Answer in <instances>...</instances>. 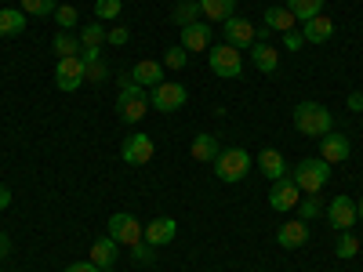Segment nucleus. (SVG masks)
I'll list each match as a JSON object with an SVG mask.
<instances>
[{
  "label": "nucleus",
  "mask_w": 363,
  "mask_h": 272,
  "mask_svg": "<svg viewBox=\"0 0 363 272\" xmlns=\"http://www.w3.org/2000/svg\"><path fill=\"white\" fill-rule=\"evenodd\" d=\"M294 128L306 135V138H323V135L335 131V116H330V109L320 106V102H298Z\"/></svg>",
  "instance_id": "nucleus-1"
},
{
  "label": "nucleus",
  "mask_w": 363,
  "mask_h": 272,
  "mask_svg": "<svg viewBox=\"0 0 363 272\" xmlns=\"http://www.w3.org/2000/svg\"><path fill=\"white\" fill-rule=\"evenodd\" d=\"M116 113L124 124H138V120L149 113V95L145 87L131 84V80H120V98H116Z\"/></svg>",
  "instance_id": "nucleus-2"
},
{
  "label": "nucleus",
  "mask_w": 363,
  "mask_h": 272,
  "mask_svg": "<svg viewBox=\"0 0 363 272\" xmlns=\"http://www.w3.org/2000/svg\"><path fill=\"white\" fill-rule=\"evenodd\" d=\"M294 186L301 189V193H309V196H316L327 181H330V164L323 160V157H313V160H301L298 167H294Z\"/></svg>",
  "instance_id": "nucleus-3"
},
{
  "label": "nucleus",
  "mask_w": 363,
  "mask_h": 272,
  "mask_svg": "<svg viewBox=\"0 0 363 272\" xmlns=\"http://www.w3.org/2000/svg\"><path fill=\"white\" fill-rule=\"evenodd\" d=\"M207 58H211V73L222 80H240V73H244V55L229 44H211Z\"/></svg>",
  "instance_id": "nucleus-4"
},
{
  "label": "nucleus",
  "mask_w": 363,
  "mask_h": 272,
  "mask_svg": "<svg viewBox=\"0 0 363 272\" xmlns=\"http://www.w3.org/2000/svg\"><path fill=\"white\" fill-rule=\"evenodd\" d=\"M247 171H251V157L244 153V149H222L218 160H215V174L222 181H229V186L233 181H244Z\"/></svg>",
  "instance_id": "nucleus-5"
},
{
  "label": "nucleus",
  "mask_w": 363,
  "mask_h": 272,
  "mask_svg": "<svg viewBox=\"0 0 363 272\" xmlns=\"http://www.w3.org/2000/svg\"><path fill=\"white\" fill-rule=\"evenodd\" d=\"M186 102H189V91L182 84H174V80H160L153 87V98H149V106H153L157 113H178Z\"/></svg>",
  "instance_id": "nucleus-6"
},
{
  "label": "nucleus",
  "mask_w": 363,
  "mask_h": 272,
  "mask_svg": "<svg viewBox=\"0 0 363 272\" xmlns=\"http://www.w3.org/2000/svg\"><path fill=\"white\" fill-rule=\"evenodd\" d=\"M106 229H109V236L116 239L120 247H135V244H142V239H145V225L135 215H113L106 222Z\"/></svg>",
  "instance_id": "nucleus-7"
},
{
  "label": "nucleus",
  "mask_w": 363,
  "mask_h": 272,
  "mask_svg": "<svg viewBox=\"0 0 363 272\" xmlns=\"http://www.w3.org/2000/svg\"><path fill=\"white\" fill-rule=\"evenodd\" d=\"M222 33H225V44H229V47H236V51H251V44L258 40L255 22H251V18H244V15L225 18V22H222Z\"/></svg>",
  "instance_id": "nucleus-8"
},
{
  "label": "nucleus",
  "mask_w": 363,
  "mask_h": 272,
  "mask_svg": "<svg viewBox=\"0 0 363 272\" xmlns=\"http://www.w3.org/2000/svg\"><path fill=\"white\" fill-rule=\"evenodd\" d=\"M84 76H87V62H84L80 55L58 58V66H55V87L58 91H77L80 84H87Z\"/></svg>",
  "instance_id": "nucleus-9"
},
{
  "label": "nucleus",
  "mask_w": 363,
  "mask_h": 272,
  "mask_svg": "<svg viewBox=\"0 0 363 272\" xmlns=\"http://www.w3.org/2000/svg\"><path fill=\"white\" fill-rule=\"evenodd\" d=\"M153 153H157V145H153V135H131L128 142H124V149H120V157H124V164L128 167H145L149 160H153Z\"/></svg>",
  "instance_id": "nucleus-10"
},
{
  "label": "nucleus",
  "mask_w": 363,
  "mask_h": 272,
  "mask_svg": "<svg viewBox=\"0 0 363 272\" xmlns=\"http://www.w3.org/2000/svg\"><path fill=\"white\" fill-rule=\"evenodd\" d=\"M356 218H359V215H356V203H352L349 196H335V200L327 203V222L335 225L338 232H349V229L356 225Z\"/></svg>",
  "instance_id": "nucleus-11"
},
{
  "label": "nucleus",
  "mask_w": 363,
  "mask_h": 272,
  "mask_svg": "<svg viewBox=\"0 0 363 272\" xmlns=\"http://www.w3.org/2000/svg\"><path fill=\"white\" fill-rule=\"evenodd\" d=\"M298 193H301V189L294 186L291 178H280L277 186L269 189V207H272V210H280V215H287V210H294V207L301 203V196H298Z\"/></svg>",
  "instance_id": "nucleus-12"
},
{
  "label": "nucleus",
  "mask_w": 363,
  "mask_h": 272,
  "mask_svg": "<svg viewBox=\"0 0 363 272\" xmlns=\"http://www.w3.org/2000/svg\"><path fill=\"white\" fill-rule=\"evenodd\" d=\"M277 244H280L284 251H298V247H306V244H309V222H301V218L284 222V225L277 229Z\"/></svg>",
  "instance_id": "nucleus-13"
},
{
  "label": "nucleus",
  "mask_w": 363,
  "mask_h": 272,
  "mask_svg": "<svg viewBox=\"0 0 363 272\" xmlns=\"http://www.w3.org/2000/svg\"><path fill=\"white\" fill-rule=\"evenodd\" d=\"M349 153H352V145H349L345 135L330 131V135L320 138V157H323L327 164H342V160H349Z\"/></svg>",
  "instance_id": "nucleus-14"
},
{
  "label": "nucleus",
  "mask_w": 363,
  "mask_h": 272,
  "mask_svg": "<svg viewBox=\"0 0 363 272\" xmlns=\"http://www.w3.org/2000/svg\"><path fill=\"white\" fill-rule=\"evenodd\" d=\"M128 80H131V84H138V87H157V84L164 80V62L142 58V62H135V66H131Z\"/></svg>",
  "instance_id": "nucleus-15"
},
{
  "label": "nucleus",
  "mask_w": 363,
  "mask_h": 272,
  "mask_svg": "<svg viewBox=\"0 0 363 272\" xmlns=\"http://www.w3.org/2000/svg\"><path fill=\"white\" fill-rule=\"evenodd\" d=\"M174 236H178V222L174 218H153L145 225V244H153V247H167Z\"/></svg>",
  "instance_id": "nucleus-16"
},
{
  "label": "nucleus",
  "mask_w": 363,
  "mask_h": 272,
  "mask_svg": "<svg viewBox=\"0 0 363 272\" xmlns=\"http://www.w3.org/2000/svg\"><path fill=\"white\" fill-rule=\"evenodd\" d=\"M91 258L87 261H95L99 268H113L116 265V258H120V244L113 236H102V239H95V244H91V251H87Z\"/></svg>",
  "instance_id": "nucleus-17"
},
{
  "label": "nucleus",
  "mask_w": 363,
  "mask_h": 272,
  "mask_svg": "<svg viewBox=\"0 0 363 272\" xmlns=\"http://www.w3.org/2000/svg\"><path fill=\"white\" fill-rule=\"evenodd\" d=\"M182 47L186 51H211V26L207 22L182 26Z\"/></svg>",
  "instance_id": "nucleus-18"
},
{
  "label": "nucleus",
  "mask_w": 363,
  "mask_h": 272,
  "mask_svg": "<svg viewBox=\"0 0 363 272\" xmlns=\"http://www.w3.org/2000/svg\"><path fill=\"white\" fill-rule=\"evenodd\" d=\"M106 33H109L106 22H87L80 29V55H99L106 44Z\"/></svg>",
  "instance_id": "nucleus-19"
},
{
  "label": "nucleus",
  "mask_w": 363,
  "mask_h": 272,
  "mask_svg": "<svg viewBox=\"0 0 363 272\" xmlns=\"http://www.w3.org/2000/svg\"><path fill=\"white\" fill-rule=\"evenodd\" d=\"M251 62H255L262 73H277V66H280V51L272 47L269 40H255V44H251Z\"/></svg>",
  "instance_id": "nucleus-20"
},
{
  "label": "nucleus",
  "mask_w": 363,
  "mask_h": 272,
  "mask_svg": "<svg viewBox=\"0 0 363 272\" xmlns=\"http://www.w3.org/2000/svg\"><path fill=\"white\" fill-rule=\"evenodd\" d=\"M301 37H306V44H327L330 37H335V22H330L327 15H316V18L306 22Z\"/></svg>",
  "instance_id": "nucleus-21"
},
{
  "label": "nucleus",
  "mask_w": 363,
  "mask_h": 272,
  "mask_svg": "<svg viewBox=\"0 0 363 272\" xmlns=\"http://www.w3.org/2000/svg\"><path fill=\"white\" fill-rule=\"evenodd\" d=\"M258 171H262L265 178H272V181L287 178V160H284L280 149H265V153L258 157Z\"/></svg>",
  "instance_id": "nucleus-22"
},
{
  "label": "nucleus",
  "mask_w": 363,
  "mask_h": 272,
  "mask_svg": "<svg viewBox=\"0 0 363 272\" xmlns=\"http://www.w3.org/2000/svg\"><path fill=\"white\" fill-rule=\"evenodd\" d=\"M218 153H222V145H218L215 135H196V138H193V160H200V164H215Z\"/></svg>",
  "instance_id": "nucleus-23"
},
{
  "label": "nucleus",
  "mask_w": 363,
  "mask_h": 272,
  "mask_svg": "<svg viewBox=\"0 0 363 272\" xmlns=\"http://www.w3.org/2000/svg\"><path fill=\"white\" fill-rule=\"evenodd\" d=\"M26 11L22 8H4L0 11V37H18V33H26Z\"/></svg>",
  "instance_id": "nucleus-24"
},
{
  "label": "nucleus",
  "mask_w": 363,
  "mask_h": 272,
  "mask_svg": "<svg viewBox=\"0 0 363 272\" xmlns=\"http://www.w3.org/2000/svg\"><path fill=\"white\" fill-rule=\"evenodd\" d=\"M200 15L211 22H225L236 15V0H200Z\"/></svg>",
  "instance_id": "nucleus-25"
},
{
  "label": "nucleus",
  "mask_w": 363,
  "mask_h": 272,
  "mask_svg": "<svg viewBox=\"0 0 363 272\" xmlns=\"http://www.w3.org/2000/svg\"><path fill=\"white\" fill-rule=\"evenodd\" d=\"M294 22L298 18L287 8H265V29H272V33H291Z\"/></svg>",
  "instance_id": "nucleus-26"
},
{
  "label": "nucleus",
  "mask_w": 363,
  "mask_h": 272,
  "mask_svg": "<svg viewBox=\"0 0 363 272\" xmlns=\"http://www.w3.org/2000/svg\"><path fill=\"white\" fill-rule=\"evenodd\" d=\"M171 18H174V26H193V22H200V18H203V15H200V0H178L174 11H171Z\"/></svg>",
  "instance_id": "nucleus-27"
},
{
  "label": "nucleus",
  "mask_w": 363,
  "mask_h": 272,
  "mask_svg": "<svg viewBox=\"0 0 363 272\" xmlns=\"http://www.w3.org/2000/svg\"><path fill=\"white\" fill-rule=\"evenodd\" d=\"M287 11H291L298 22H309V18L323 15V0H287Z\"/></svg>",
  "instance_id": "nucleus-28"
},
{
  "label": "nucleus",
  "mask_w": 363,
  "mask_h": 272,
  "mask_svg": "<svg viewBox=\"0 0 363 272\" xmlns=\"http://www.w3.org/2000/svg\"><path fill=\"white\" fill-rule=\"evenodd\" d=\"M51 47H55V55H58V58H73V55H80V37H73L69 29H58Z\"/></svg>",
  "instance_id": "nucleus-29"
},
{
  "label": "nucleus",
  "mask_w": 363,
  "mask_h": 272,
  "mask_svg": "<svg viewBox=\"0 0 363 272\" xmlns=\"http://www.w3.org/2000/svg\"><path fill=\"white\" fill-rule=\"evenodd\" d=\"M124 11V0H95V18L99 22H113Z\"/></svg>",
  "instance_id": "nucleus-30"
},
{
  "label": "nucleus",
  "mask_w": 363,
  "mask_h": 272,
  "mask_svg": "<svg viewBox=\"0 0 363 272\" xmlns=\"http://www.w3.org/2000/svg\"><path fill=\"white\" fill-rule=\"evenodd\" d=\"M186 62H189V51L182 47V44H174V47L164 51V69H182Z\"/></svg>",
  "instance_id": "nucleus-31"
},
{
  "label": "nucleus",
  "mask_w": 363,
  "mask_h": 272,
  "mask_svg": "<svg viewBox=\"0 0 363 272\" xmlns=\"http://www.w3.org/2000/svg\"><path fill=\"white\" fill-rule=\"evenodd\" d=\"M55 8H58V0H22V11L26 15H55Z\"/></svg>",
  "instance_id": "nucleus-32"
},
{
  "label": "nucleus",
  "mask_w": 363,
  "mask_h": 272,
  "mask_svg": "<svg viewBox=\"0 0 363 272\" xmlns=\"http://www.w3.org/2000/svg\"><path fill=\"white\" fill-rule=\"evenodd\" d=\"M320 215H323V203H320L316 196H309V200L298 203V218H301V222H313V218H320Z\"/></svg>",
  "instance_id": "nucleus-33"
},
{
  "label": "nucleus",
  "mask_w": 363,
  "mask_h": 272,
  "mask_svg": "<svg viewBox=\"0 0 363 272\" xmlns=\"http://www.w3.org/2000/svg\"><path fill=\"white\" fill-rule=\"evenodd\" d=\"M335 254H338V258H356V254H359V239H356L352 232H342V239H338Z\"/></svg>",
  "instance_id": "nucleus-34"
},
{
  "label": "nucleus",
  "mask_w": 363,
  "mask_h": 272,
  "mask_svg": "<svg viewBox=\"0 0 363 272\" xmlns=\"http://www.w3.org/2000/svg\"><path fill=\"white\" fill-rule=\"evenodd\" d=\"M55 22H58V29H73V26H77V8H73V4L55 8Z\"/></svg>",
  "instance_id": "nucleus-35"
},
{
  "label": "nucleus",
  "mask_w": 363,
  "mask_h": 272,
  "mask_svg": "<svg viewBox=\"0 0 363 272\" xmlns=\"http://www.w3.org/2000/svg\"><path fill=\"white\" fill-rule=\"evenodd\" d=\"M131 40V29L128 26H113L109 33H106V44H113V47H124Z\"/></svg>",
  "instance_id": "nucleus-36"
},
{
  "label": "nucleus",
  "mask_w": 363,
  "mask_h": 272,
  "mask_svg": "<svg viewBox=\"0 0 363 272\" xmlns=\"http://www.w3.org/2000/svg\"><path fill=\"white\" fill-rule=\"evenodd\" d=\"M153 251H157V247H153V244H145V239H142V244H135V247H131V254H135V261H138V265H149V261H157V254H153Z\"/></svg>",
  "instance_id": "nucleus-37"
},
{
  "label": "nucleus",
  "mask_w": 363,
  "mask_h": 272,
  "mask_svg": "<svg viewBox=\"0 0 363 272\" xmlns=\"http://www.w3.org/2000/svg\"><path fill=\"white\" fill-rule=\"evenodd\" d=\"M106 76H109V69H106L102 58H99V62H87V76H84V80H91V84H102Z\"/></svg>",
  "instance_id": "nucleus-38"
},
{
  "label": "nucleus",
  "mask_w": 363,
  "mask_h": 272,
  "mask_svg": "<svg viewBox=\"0 0 363 272\" xmlns=\"http://www.w3.org/2000/svg\"><path fill=\"white\" fill-rule=\"evenodd\" d=\"M284 44H287L291 51H301V47H306V37H301L298 29H291V33H284Z\"/></svg>",
  "instance_id": "nucleus-39"
},
{
  "label": "nucleus",
  "mask_w": 363,
  "mask_h": 272,
  "mask_svg": "<svg viewBox=\"0 0 363 272\" xmlns=\"http://www.w3.org/2000/svg\"><path fill=\"white\" fill-rule=\"evenodd\" d=\"M349 109L363 116V91H352V95H349Z\"/></svg>",
  "instance_id": "nucleus-40"
},
{
  "label": "nucleus",
  "mask_w": 363,
  "mask_h": 272,
  "mask_svg": "<svg viewBox=\"0 0 363 272\" xmlns=\"http://www.w3.org/2000/svg\"><path fill=\"white\" fill-rule=\"evenodd\" d=\"M66 272H102V268H99L95 261H77V265H69Z\"/></svg>",
  "instance_id": "nucleus-41"
},
{
  "label": "nucleus",
  "mask_w": 363,
  "mask_h": 272,
  "mask_svg": "<svg viewBox=\"0 0 363 272\" xmlns=\"http://www.w3.org/2000/svg\"><path fill=\"white\" fill-rule=\"evenodd\" d=\"M11 254V239H8V232H0V261H4Z\"/></svg>",
  "instance_id": "nucleus-42"
},
{
  "label": "nucleus",
  "mask_w": 363,
  "mask_h": 272,
  "mask_svg": "<svg viewBox=\"0 0 363 272\" xmlns=\"http://www.w3.org/2000/svg\"><path fill=\"white\" fill-rule=\"evenodd\" d=\"M8 207H11V189L0 186V210H8Z\"/></svg>",
  "instance_id": "nucleus-43"
},
{
  "label": "nucleus",
  "mask_w": 363,
  "mask_h": 272,
  "mask_svg": "<svg viewBox=\"0 0 363 272\" xmlns=\"http://www.w3.org/2000/svg\"><path fill=\"white\" fill-rule=\"evenodd\" d=\"M356 215H359V222H363V200H359V207H356Z\"/></svg>",
  "instance_id": "nucleus-44"
},
{
  "label": "nucleus",
  "mask_w": 363,
  "mask_h": 272,
  "mask_svg": "<svg viewBox=\"0 0 363 272\" xmlns=\"http://www.w3.org/2000/svg\"><path fill=\"white\" fill-rule=\"evenodd\" d=\"M359 131H363V120H359Z\"/></svg>",
  "instance_id": "nucleus-45"
},
{
  "label": "nucleus",
  "mask_w": 363,
  "mask_h": 272,
  "mask_svg": "<svg viewBox=\"0 0 363 272\" xmlns=\"http://www.w3.org/2000/svg\"><path fill=\"white\" fill-rule=\"evenodd\" d=\"M102 272H113V268H102Z\"/></svg>",
  "instance_id": "nucleus-46"
}]
</instances>
